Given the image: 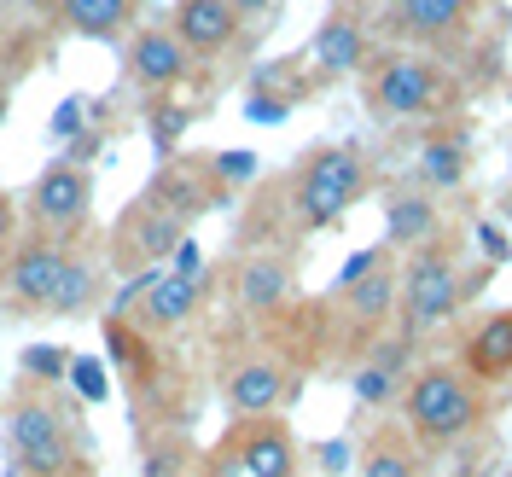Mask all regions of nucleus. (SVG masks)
Here are the masks:
<instances>
[{
    "label": "nucleus",
    "instance_id": "f257e3e1",
    "mask_svg": "<svg viewBox=\"0 0 512 477\" xmlns=\"http://www.w3.org/2000/svg\"><path fill=\"white\" fill-rule=\"evenodd\" d=\"M396 408H402V425H408L414 448L437 454V448H454L460 437H472L489 419V396L460 361H431V367L408 373Z\"/></svg>",
    "mask_w": 512,
    "mask_h": 477
},
{
    "label": "nucleus",
    "instance_id": "f03ea898",
    "mask_svg": "<svg viewBox=\"0 0 512 477\" xmlns=\"http://www.w3.org/2000/svg\"><path fill=\"white\" fill-rule=\"evenodd\" d=\"M367 187H373V163L361 158L350 140L315 146V152H303L297 169H291L286 210H291V222L303 227V233H320V227L344 222L355 204L367 198Z\"/></svg>",
    "mask_w": 512,
    "mask_h": 477
},
{
    "label": "nucleus",
    "instance_id": "7ed1b4c3",
    "mask_svg": "<svg viewBox=\"0 0 512 477\" xmlns=\"http://www.w3.org/2000/svg\"><path fill=\"white\" fill-rule=\"evenodd\" d=\"M361 99L379 123H431L454 111V82L431 53H373L361 70Z\"/></svg>",
    "mask_w": 512,
    "mask_h": 477
},
{
    "label": "nucleus",
    "instance_id": "20e7f679",
    "mask_svg": "<svg viewBox=\"0 0 512 477\" xmlns=\"http://www.w3.org/2000/svg\"><path fill=\"white\" fill-rule=\"evenodd\" d=\"M6 454L24 477H88V460L76 448V425L41 384L18 390L6 402Z\"/></svg>",
    "mask_w": 512,
    "mask_h": 477
},
{
    "label": "nucleus",
    "instance_id": "39448f33",
    "mask_svg": "<svg viewBox=\"0 0 512 477\" xmlns=\"http://www.w3.org/2000/svg\"><path fill=\"white\" fill-rule=\"evenodd\" d=\"M460 303H466V274H460L448 239H431V245L402 256V268H396V326H402V338H425L431 326L454 320Z\"/></svg>",
    "mask_w": 512,
    "mask_h": 477
},
{
    "label": "nucleus",
    "instance_id": "423d86ee",
    "mask_svg": "<svg viewBox=\"0 0 512 477\" xmlns=\"http://www.w3.org/2000/svg\"><path fill=\"white\" fill-rule=\"evenodd\" d=\"M70 256H76V239H70V233H35L30 227V239H18V245L6 251V262H0V291H6V303L24 309V315H47V303H53V291H59Z\"/></svg>",
    "mask_w": 512,
    "mask_h": 477
},
{
    "label": "nucleus",
    "instance_id": "0eeeda50",
    "mask_svg": "<svg viewBox=\"0 0 512 477\" xmlns=\"http://www.w3.org/2000/svg\"><path fill=\"white\" fill-rule=\"evenodd\" d=\"M94 210V169L88 163L53 158L24 192V222L35 233H76Z\"/></svg>",
    "mask_w": 512,
    "mask_h": 477
},
{
    "label": "nucleus",
    "instance_id": "6e6552de",
    "mask_svg": "<svg viewBox=\"0 0 512 477\" xmlns=\"http://www.w3.org/2000/svg\"><path fill=\"white\" fill-rule=\"evenodd\" d=\"M181 239H187V222H175V216L158 210L152 198H134L123 216H117V227H111V262H117L123 274L163 268Z\"/></svg>",
    "mask_w": 512,
    "mask_h": 477
},
{
    "label": "nucleus",
    "instance_id": "1a4fd4ad",
    "mask_svg": "<svg viewBox=\"0 0 512 477\" xmlns=\"http://www.w3.org/2000/svg\"><path fill=\"white\" fill-rule=\"evenodd\" d=\"M367 59H373V35H367V24L350 6H332L320 18V30L309 35V47H303L309 82H350V76L367 70Z\"/></svg>",
    "mask_w": 512,
    "mask_h": 477
},
{
    "label": "nucleus",
    "instance_id": "9d476101",
    "mask_svg": "<svg viewBox=\"0 0 512 477\" xmlns=\"http://www.w3.org/2000/svg\"><path fill=\"white\" fill-rule=\"evenodd\" d=\"M123 64H128V82L140 94H175L192 76V53L181 47V35L169 30V24H140V30L128 35Z\"/></svg>",
    "mask_w": 512,
    "mask_h": 477
},
{
    "label": "nucleus",
    "instance_id": "9b49d317",
    "mask_svg": "<svg viewBox=\"0 0 512 477\" xmlns=\"http://www.w3.org/2000/svg\"><path fill=\"white\" fill-rule=\"evenodd\" d=\"M140 198H152L158 210H169L175 222H198V216H210L216 204H227V187L210 175V163H187V158H169L158 163V175L146 181Z\"/></svg>",
    "mask_w": 512,
    "mask_h": 477
},
{
    "label": "nucleus",
    "instance_id": "f8f14e48",
    "mask_svg": "<svg viewBox=\"0 0 512 477\" xmlns=\"http://www.w3.org/2000/svg\"><path fill=\"white\" fill-rule=\"evenodd\" d=\"M222 396H227V414L233 419H262V414H280L291 396V367L274 361V355H245L233 361L222 379Z\"/></svg>",
    "mask_w": 512,
    "mask_h": 477
},
{
    "label": "nucleus",
    "instance_id": "ddd939ff",
    "mask_svg": "<svg viewBox=\"0 0 512 477\" xmlns=\"http://www.w3.org/2000/svg\"><path fill=\"white\" fill-rule=\"evenodd\" d=\"M169 30L181 35V47L198 64V59H227L239 47V35H245V18H239L233 0H175Z\"/></svg>",
    "mask_w": 512,
    "mask_h": 477
},
{
    "label": "nucleus",
    "instance_id": "4468645a",
    "mask_svg": "<svg viewBox=\"0 0 512 477\" xmlns=\"http://www.w3.org/2000/svg\"><path fill=\"white\" fill-rule=\"evenodd\" d=\"M233 448L245 460L251 477H297V437L280 414H262V419H233Z\"/></svg>",
    "mask_w": 512,
    "mask_h": 477
},
{
    "label": "nucleus",
    "instance_id": "2eb2a0df",
    "mask_svg": "<svg viewBox=\"0 0 512 477\" xmlns=\"http://www.w3.org/2000/svg\"><path fill=\"white\" fill-rule=\"evenodd\" d=\"M204 274H175L169 262H163V274L152 280V291L140 297V309H134V326L140 332H152V338H163V332H175V326H187L192 315H198V303H204Z\"/></svg>",
    "mask_w": 512,
    "mask_h": 477
},
{
    "label": "nucleus",
    "instance_id": "dca6fc26",
    "mask_svg": "<svg viewBox=\"0 0 512 477\" xmlns=\"http://www.w3.org/2000/svg\"><path fill=\"white\" fill-rule=\"evenodd\" d=\"M291 297H297V274H291L286 256L256 251L233 268V303H239L245 315L268 320V315H280V309H291Z\"/></svg>",
    "mask_w": 512,
    "mask_h": 477
},
{
    "label": "nucleus",
    "instance_id": "f3484780",
    "mask_svg": "<svg viewBox=\"0 0 512 477\" xmlns=\"http://www.w3.org/2000/svg\"><path fill=\"white\" fill-rule=\"evenodd\" d=\"M478 0H390V30L419 41V47H443L472 24Z\"/></svg>",
    "mask_w": 512,
    "mask_h": 477
},
{
    "label": "nucleus",
    "instance_id": "a211bd4d",
    "mask_svg": "<svg viewBox=\"0 0 512 477\" xmlns=\"http://www.w3.org/2000/svg\"><path fill=\"white\" fill-rule=\"evenodd\" d=\"M414 181L419 192H454L460 181H466V128L460 123H437L425 128V140H419L414 152Z\"/></svg>",
    "mask_w": 512,
    "mask_h": 477
},
{
    "label": "nucleus",
    "instance_id": "6ab92c4d",
    "mask_svg": "<svg viewBox=\"0 0 512 477\" xmlns=\"http://www.w3.org/2000/svg\"><path fill=\"white\" fill-rule=\"evenodd\" d=\"M431 239H443V210H437V198L431 192H390L384 198V245L390 251H419V245H431Z\"/></svg>",
    "mask_w": 512,
    "mask_h": 477
},
{
    "label": "nucleus",
    "instance_id": "aec40b11",
    "mask_svg": "<svg viewBox=\"0 0 512 477\" xmlns=\"http://www.w3.org/2000/svg\"><path fill=\"white\" fill-rule=\"evenodd\" d=\"M460 367L478 384L512 379V309H495L489 320H478V326L460 338Z\"/></svg>",
    "mask_w": 512,
    "mask_h": 477
},
{
    "label": "nucleus",
    "instance_id": "412c9836",
    "mask_svg": "<svg viewBox=\"0 0 512 477\" xmlns=\"http://www.w3.org/2000/svg\"><path fill=\"white\" fill-rule=\"evenodd\" d=\"M53 12L82 41H123L140 24V0H53Z\"/></svg>",
    "mask_w": 512,
    "mask_h": 477
},
{
    "label": "nucleus",
    "instance_id": "4be33fe9",
    "mask_svg": "<svg viewBox=\"0 0 512 477\" xmlns=\"http://www.w3.org/2000/svg\"><path fill=\"white\" fill-rule=\"evenodd\" d=\"M338 297V309L350 315V326H355V338L367 344L373 332H379L384 320L396 315V268L384 262V268H373L367 280H355V286H344V291H332Z\"/></svg>",
    "mask_w": 512,
    "mask_h": 477
},
{
    "label": "nucleus",
    "instance_id": "5701e85b",
    "mask_svg": "<svg viewBox=\"0 0 512 477\" xmlns=\"http://www.w3.org/2000/svg\"><path fill=\"white\" fill-rule=\"evenodd\" d=\"M105 344H111V361L123 367V379L134 384V390H152V373H158L152 332H140L128 315H105Z\"/></svg>",
    "mask_w": 512,
    "mask_h": 477
},
{
    "label": "nucleus",
    "instance_id": "b1692460",
    "mask_svg": "<svg viewBox=\"0 0 512 477\" xmlns=\"http://www.w3.org/2000/svg\"><path fill=\"white\" fill-rule=\"evenodd\" d=\"M99 303V262L88 256H70V268H64L59 291H53V303H47V315H82V309H94Z\"/></svg>",
    "mask_w": 512,
    "mask_h": 477
},
{
    "label": "nucleus",
    "instance_id": "393cba45",
    "mask_svg": "<svg viewBox=\"0 0 512 477\" xmlns=\"http://www.w3.org/2000/svg\"><path fill=\"white\" fill-rule=\"evenodd\" d=\"M187 128H192V105H181V99H152L146 105V134H152L158 163L175 158V146L187 140Z\"/></svg>",
    "mask_w": 512,
    "mask_h": 477
},
{
    "label": "nucleus",
    "instance_id": "a878e982",
    "mask_svg": "<svg viewBox=\"0 0 512 477\" xmlns=\"http://www.w3.org/2000/svg\"><path fill=\"white\" fill-rule=\"evenodd\" d=\"M361 477H419L414 437H379V443L361 454Z\"/></svg>",
    "mask_w": 512,
    "mask_h": 477
},
{
    "label": "nucleus",
    "instance_id": "bb28decb",
    "mask_svg": "<svg viewBox=\"0 0 512 477\" xmlns=\"http://www.w3.org/2000/svg\"><path fill=\"white\" fill-rule=\"evenodd\" d=\"M402 373H390V367H379V361H361V373H355V402L361 408H384V402H396L402 396Z\"/></svg>",
    "mask_w": 512,
    "mask_h": 477
},
{
    "label": "nucleus",
    "instance_id": "cd10ccee",
    "mask_svg": "<svg viewBox=\"0 0 512 477\" xmlns=\"http://www.w3.org/2000/svg\"><path fill=\"white\" fill-rule=\"evenodd\" d=\"M24 373H30L35 384H59L64 373H70V350H59V344H30V350H24Z\"/></svg>",
    "mask_w": 512,
    "mask_h": 477
},
{
    "label": "nucleus",
    "instance_id": "c85d7f7f",
    "mask_svg": "<svg viewBox=\"0 0 512 477\" xmlns=\"http://www.w3.org/2000/svg\"><path fill=\"white\" fill-rule=\"evenodd\" d=\"M64 379L82 390V402H105L111 396V384H105V367H99L94 355H70V373Z\"/></svg>",
    "mask_w": 512,
    "mask_h": 477
},
{
    "label": "nucleus",
    "instance_id": "c756f323",
    "mask_svg": "<svg viewBox=\"0 0 512 477\" xmlns=\"http://www.w3.org/2000/svg\"><path fill=\"white\" fill-rule=\"evenodd\" d=\"M181 466H187V448L175 443V437H163V443L146 448V466H140V472L146 477H181Z\"/></svg>",
    "mask_w": 512,
    "mask_h": 477
},
{
    "label": "nucleus",
    "instance_id": "7c9ffc66",
    "mask_svg": "<svg viewBox=\"0 0 512 477\" xmlns=\"http://www.w3.org/2000/svg\"><path fill=\"white\" fill-rule=\"evenodd\" d=\"M390 262V245H367V251H355L344 268H338V280H332V291H344V286H355V280H367L373 268H384Z\"/></svg>",
    "mask_w": 512,
    "mask_h": 477
},
{
    "label": "nucleus",
    "instance_id": "2f4dec72",
    "mask_svg": "<svg viewBox=\"0 0 512 477\" xmlns=\"http://www.w3.org/2000/svg\"><path fill=\"white\" fill-rule=\"evenodd\" d=\"M210 175L233 192L239 181H251V175H256V158H251V152H222V158H210Z\"/></svg>",
    "mask_w": 512,
    "mask_h": 477
},
{
    "label": "nucleus",
    "instance_id": "473e14b6",
    "mask_svg": "<svg viewBox=\"0 0 512 477\" xmlns=\"http://www.w3.org/2000/svg\"><path fill=\"white\" fill-rule=\"evenodd\" d=\"M204 477H251L245 460H239V448H233V437H222V443L204 454Z\"/></svg>",
    "mask_w": 512,
    "mask_h": 477
},
{
    "label": "nucleus",
    "instance_id": "72a5a7b5",
    "mask_svg": "<svg viewBox=\"0 0 512 477\" xmlns=\"http://www.w3.org/2000/svg\"><path fill=\"white\" fill-rule=\"evenodd\" d=\"M291 105H297V99H280V94H262V88H256L251 105H245V117H251V123H286Z\"/></svg>",
    "mask_w": 512,
    "mask_h": 477
},
{
    "label": "nucleus",
    "instance_id": "f704fd0d",
    "mask_svg": "<svg viewBox=\"0 0 512 477\" xmlns=\"http://www.w3.org/2000/svg\"><path fill=\"white\" fill-rule=\"evenodd\" d=\"M478 251H483V262H489V268H501V262L512 256V239L495 222H478Z\"/></svg>",
    "mask_w": 512,
    "mask_h": 477
},
{
    "label": "nucleus",
    "instance_id": "c9c22d12",
    "mask_svg": "<svg viewBox=\"0 0 512 477\" xmlns=\"http://www.w3.org/2000/svg\"><path fill=\"white\" fill-rule=\"evenodd\" d=\"M18 222H24V210L12 204V192H0V256L18 245Z\"/></svg>",
    "mask_w": 512,
    "mask_h": 477
},
{
    "label": "nucleus",
    "instance_id": "e433bc0d",
    "mask_svg": "<svg viewBox=\"0 0 512 477\" xmlns=\"http://www.w3.org/2000/svg\"><path fill=\"white\" fill-rule=\"evenodd\" d=\"M99 146H105V134H99V128H82V134H76V140L64 146V158H70V163H94Z\"/></svg>",
    "mask_w": 512,
    "mask_h": 477
},
{
    "label": "nucleus",
    "instance_id": "4c0bfd02",
    "mask_svg": "<svg viewBox=\"0 0 512 477\" xmlns=\"http://www.w3.org/2000/svg\"><path fill=\"white\" fill-rule=\"evenodd\" d=\"M169 268H175V274H204V256H198V245H192V239H181V245H175V256H169Z\"/></svg>",
    "mask_w": 512,
    "mask_h": 477
},
{
    "label": "nucleus",
    "instance_id": "58836bf2",
    "mask_svg": "<svg viewBox=\"0 0 512 477\" xmlns=\"http://www.w3.org/2000/svg\"><path fill=\"white\" fill-rule=\"evenodd\" d=\"M233 6H239V18H245V24H256V18H274V6H280V0H233Z\"/></svg>",
    "mask_w": 512,
    "mask_h": 477
},
{
    "label": "nucleus",
    "instance_id": "ea45409f",
    "mask_svg": "<svg viewBox=\"0 0 512 477\" xmlns=\"http://www.w3.org/2000/svg\"><path fill=\"white\" fill-rule=\"evenodd\" d=\"M76 123H82V99H64V111H59V123H53V128H59V134H70Z\"/></svg>",
    "mask_w": 512,
    "mask_h": 477
},
{
    "label": "nucleus",
    "instance_id": "a19ab883",
    "mask_svg": "<svg viewBox=\"0 0 512 477\" xmlns=\"http://www.w3.org/2000/svg\"><path fill=\"white\" fill-rule=\"evenodd\" d=\"M6 111H12V82L0 76V128H6Z\"/></svg>",
    "mask_w": 512,
    "mask_h": 477
},
{
    "label": "nucleus",
    "instance_id": "79ce46f5",
    "mask_svg": "<svg viewBox=\"0 0 512 477\" xmlns=\"http://www.w3.org/2000/svg\"><path fill=\"white\" fill-rule=\"evenodd\" d=\"M0 12H6V6H0Z\"/></svg>",
    "mask_w": 512,
    "mask_h": 477
}]
</instances>
